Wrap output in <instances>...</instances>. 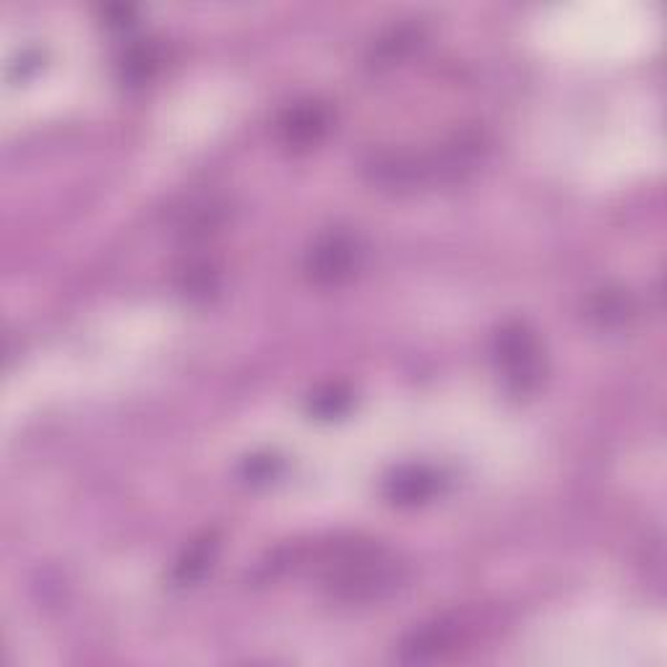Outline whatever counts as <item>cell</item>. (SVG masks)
<instances>
[{
    "instance_id": "5b68a950",
    "label": "cell",
    "mask_w": 667,
    "mask_h": 667,
    "mask_svg": "<svg viewBox=\"0 0 667 667\" xmlns=\"http://www.w3.org/2000/svg\"><path fill=\"white\" fill-rule=\"evenodd\" d=\"M214 550H217V542H214V538L198 540L196 546L180 558L178 571H175V579L183 581V585H188V581H196L212 566Z\"/></svg>"
},
{
    "instance_id": "6da1fadb",
    "label": "cell",
    "mask_w": 667,
    "mask_h": 667,
    "mask_svg": "<svg viewBox=\"0 0 667 667\" xmlns=\"http://www.w3.org/2000/svg\"><path fill=\"white\" fill-rule=\"evenodd\" d=\"M496 357L503 367L506 381L517 391H529L540 383L542 350L538 336L519 321L506 324L496 336Z\"/></svg>"
},
{
    "instance_id": "8992f818",
    "label": "cell",
    "mask_w": 667,
    "mask_h": 667,
    "mask_svg": "<svg viewBox=\"0 0 667 667\" xmlns=\"http://www.w3.org/2000/svg\"><path fill=\"white\" fill-rule=\"evenodd\" d=\"M347 402H350V396L344 394V391L328 389V391H324V394H316L311 408L321 418H334V415H340L344 408H347Z\"/></svg>"
},
{
    "instance_id": "7a4b0ae2",
    "label": "cell",
    "mask_w": 667,
    "mask_h": 667,
    "mask_svg": "<svg viewBox=\"0 0 667 667\" xmlns=\"http://www.w3.org/2000/svg\"><path fill=\"white\" fill-rule=\"evenodd\" d=\"M357 266V245L350 235L332 233L313 245L308 256V274L318 285H336L347 279Z\"/></svg>"
},
{
    "instance_id": "277c9868",
    "label": "cell",
    "mask_w": 667,
    "mask_h": 667,
    "mask_svg": "<svg viewBox=\"0 0 667 667\" xmlns=\"http://www.w3.org/2000/svg\"><path fill=\"white\" fill-rule=\"evenodd\" d=\"M326 128H328L326 107L311 105V102L295 107V110H290L285 122H282L285 139L290 144H297V147H308V144H316L321 136H324Z\"/></svg>"
},
{
    "instance_id": "3957f363",
    "label": "cell",
    "mask_w": 667,
    "mask_h": 667,
    "mask_svg": "<svg viewBox=\"0 0 667 667\" xmlns=\"http://www.w3.org/2000/svg\"><path fill=\"white\" fill-rule=\"evenodd\" d=\"M439 490V478L428 467H402L386 480V496L399 506L423 503Z\"/></svg>"
}]
</instances>
